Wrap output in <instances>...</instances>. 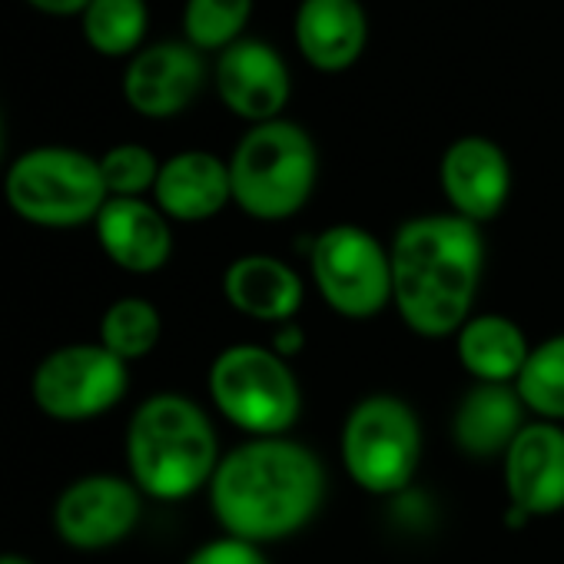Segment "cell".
<instances>
[{"instance_id":"1","label":"cell","mask_w":564,"mask_h":564,"mask_svg":"<svg viewBox=\"0 0 564 564\" xmlns=\"http://www.w3.org/2000/svg\"><path fill=\"white\" fill-rule=\"evenodd\" d=\"M206 495L223 534L265 547L300 534L319 514L326 468L290 435L246 438L219 458Z\"/></svg>"},{"instance_id":"2","label":"cell","mask_w":564,"mask_h":564,"mask_svg":"<svg viewBox=\"0 0 564 564\" xmlns=\"http://www.w3.org/2000/svg\"><path fill=\"white\" fill-rule=\"evenodd\" d=\"M392 306L422 339H455L475 316L485 272L481 226L455 213L405 219L392 242Z\"/></svg>"},{"instance_id":"3","label":"cell","mask_w":564,"mask_h":564,"mask_svg":"<svg viewBox=\"0 0 564 564\" xmlns=\"http://www.w3.org/2000/svg\"><path fill=\"white\" fill-rule=\"evenodd\" d=\"M127 475L153 501H183L209 488L223 458L213 419L183 392L143 399L123 438Z\"/></svg>"},{"instance_id":"4","label":"cell","mask_w":564,"mask_h":564,"mask_svg":"<svg viewBox=\"0 0 564 564\" xmlns=\"http://www.w3.org/2000/svg\"><path fill=\"white\" fill-rule=\"evenodd\" d=\"M232 206L256 223L293 219L316 193L319 150L296 120H269L249 127L229 153Z\"/></svg>"},{"instance_id":"5","label":"cell","mask_w":564,"mask_h":564,"mask_svg":"<svg viewBox=\"0 0 564 564\" xmlns=\"http://www.w3.org/2000/svg\"><path fill=\"white\" fill-rule=\"evenodd\" d=\"M206 392L216 412L246 438L290 435L303 415V389L290 359L259 343L226 346L209 366Z\"/></svg>"},{"instance_id":"6","label":"cell","mask_w":564,"mask_h":564,"mask_svg":"<svg viewBox=\"0 0 564 564\" xmlns=\"http://www.w3.org/2000/svg\"><path fill=\"white\" fill-rule=\"evenodd\" d=\"M11 213L41 229H77L100 216L110 199L100 160L77 147H31L4 173Z\"/></svg>"},{"instance_id":"7","label":"cell","mask_w":564,"mask_h":564,"mask_svg":"<svg viewBox=\"0 0 564 564\" xmlns=\"http://www.w3.org/2000/svg\"><path fill=\"white\" fill-rule=\"evenodd\" d=\"M339 458L356 488L389 498L409 488L422 465V422L402 395L359 399L339 432Z\"/></svg>"},{"instance_id":"8","label":"cell","mask_w":564,"mask_h":564,"mask_svg":"<svg viewBox=\"0 0 564 564\" xmlns=\"http://www.w3.org/2000/svg\"><path fill=\"white\" fill-rule=\"evenodd\" d=\"M310 275L323 303L343 319H372L392 306L389 246L362 226L323 229L310 246Z\"/></svg>"},{"instance_id":"9","label":"cell","mask_w":564,"mask_h":564,"mask_svg":"<svg viewBox=\"0 0 564 564\" xmlns=\"http://www.w3.org/2000/svg\"><path fill=\"white\" fill-rule=\"evenodd\" d=\"M127 362L100 343H70L47 352L31 376L34 405L54 422H90L123 402Z\"/></svg>"},{"instance_id":"10","label":"cell","mask_w":564,"mask_h":564,"mask_svg":"<svg viewBox=\"0 0 564 564\" xmlns=\"http://www.w3.org/2000/svg\"><path fill=\"white\" fill-rule=\"evenodd\" d=\"M143 491L130 475L94 471L70 481L54 505V531L67 547L104 551L127 541L143 518Z\"/></svg>"},{"instance_id":"11","label":"cell","mask_w":564,"mask_h":564,"mask_svg":"<svg viewBox=\"0 0 564 564\" xmlns=\"http://www.w3.org/2000/svg\"><path fill=\"white\" fill-rule=\"evenodd\" d=\"M213 80L223 107L249 127L279 120L293 97V74L286 57L259 37H242L216 54Z\"/></svg>"},{"instance_id":"12","label":"cell","mask_w":564,"mask_h":564,"mask_svg":"<svg viewBox=\"0 0 564 564\" xmlns=\"http://www.w3.org/2000/svg\"><path fill=\"white\" fill-rule=\"evenodd\" d=\"M206 87V61L186 41L147 44L123 70V100L147 120L180 117Z\"/></svg>"},{"instance_id":"13","label":"cell","mask_w":564,"mask_h":564,"mask_svg":"<svg viewBox=\"0 0 564 564\" xmlns=\"http://www.w3.org/2000/svg\"><path fill=\"white\" fill-rule=\"evenodd\" d=\"M438 186L448 203V213L485 226L508 206L511 160L491 137H458L445 147L438 160Z\"/></svg>"},{"instance_id":"14","label":"cell","mask_w":564,"mask_h":564,"mask_svg":"<svg viewBox=\"0 0 564 564\" xmlns=\"http://www.w3.org/2000/svg\"><path fill=\"white\" fill-rule=\"evenodd\" d=\"M508 505L534 518L564 511V425L528 422L501 455Z\"/></svg>"},{"instance_id":"15","label":"cell","mask_w":564,"mask_h":564,"mask_svg":"<svg viewBox=\"0 0 564 564\" xmlns=\"http://www.w3.org/2000/svg\"><path fill=\"white\" fill-rule=\"evenodd\" d=\"M94 229L104 256L130 275H153L173 256V223L153 199L110 196Z\"/></svg>"},{"instance_id":"16","label":"cell","mask_w":564,"mask_h":564,"mask_svg":"<svg viewBox=\"0 0 564 564\" xmlns=\"http://www.w3.org/2000/svg\"><path fill=\"white\" fill-rule=\"evenodd\" d=\"M223 296L239 316L275 329L300 316L306 303V282L286 259L246 252L226 265Z\"/></svg>"},{"instance_id":"17","label":"cell","mask_w":564,"mask_h":564,"mask_svg":"<svg viewBox=\"0 0 564 564\" xmlns=\"http://www.w3.org/2000/svg\"><path fill=\"white\" fill-rule=\"evenodd\" d=\"M303 61L319 74H346L369 44V18L359 0H303L293 18Z\"/></svg>"},{"instance_id":"18","label":"cell","mask_w":564,"mask_h":564,"mask_svg":"<svg viewBox=\"0 0 564 564\" xmlns=\"http://www.w3.org/2000/svg\"><path fill=\"white\" fill-rule=\"evenodd\" d=\"M153 203L170 223H206L232 203L229 163L209 150H180L163 160Z\"/></svg>"},{"instance_id":"19","label":"cell","mask_w":564,"mask_h":564,"mask_svg":"<svg viewBox=\"0 0 564 564\" xmlns=\"http://www.w3.org/2000/svg\"><path fill=\"white\" fill-rule=\"evenodd\" d=\"M528 425V409L514 386L475 382L452 415V442L468 458H501Z\"/></svg>"},{"instance_id":"20","label":"cell","mask_w":564,"mask_h":564,"mask_svg":"<svg viewBox=\"0 0 564 564\" xmlns=\"http://www.w3.org/2000/svg\"><path fill=\"white\" fill-rule=\"evenodd\" d=\"M455 356L475 382L514 386L531 356V343L511 316L475 313L455 333Z\"/></svg>"},{"instance_id":"21","label":"cell","mask_w":564,"mask_h":564,"mask_svg":"<svg viewBox=\"0 0 564 564\" xmlns=\"http://www.w3.org/2000/svg\"><path fill=\"white\" fill-rule=\"evenodd\" d=\"M84 41L100 57H133L147 47L150 4L147 0H90L80 14Z\"/></svg>"},{"instance_id":"22","label":"cell","mask_w":564,"mask_h":564,"mask_svg":"<svg viewBox=\"0 0 564 564\" xmlns=\"http://www.w3.org/2000/svg\"><path fill=\"white\" fill-rule=\"evenodd\" d=\"M518 399L538 422L564 425V333L531 346V356L514 382Z\"/></svg>"},{"instance_id":"23","label":"cell","mask_w":564,"mask_h":564,"mask_svg":"<svg viewBox=\"0 0 564 564\" xmlns=\"http://www.w3.org/2000/svg\"><path fill=\"white\" fill-rule=\"evenodd\" d=\"M163 336V316L150 300L123 296L107 306L100 319V346L110 349L127 366L137 359H147Z\"/></svg>"},{"instance_id":"24","label":"cell","mask_w":564,"mask_h":564,"mask_svg":"<svg viewBox=\"0 0 564 564\" xmlns=\"http://www.w3.org/2000/svg\"><path fill=\"white\" fill-rule=\"evenodd\" d=\"M256 0H186L183 41L199 54H223L246 37Z\"/></svg>"},{"instance_id":"25","label":"cell","mask_w":564,"mask_h":564,"mask_svg":"<svg viewBox=\"0 0 564 564\" xmlns=\"http://www.w3.org/2000/svg\"><path fill=\"white\" fill-rule=\"evenodd\" d=\"M97 160H100V173H104V183H107L110 196H123V199L153 196L163 160H156V153L150 147H143V143H117Z\"/></svg>"},{"instance_id":"26","label":"cell","mask_w":564,"mask_h":564,"mask_svg":"<svg viewBox=\"0 0 564 564\" xmlns=\"http://www.w3.org/2000/svg\"><path fill=\"white\" fill-rule=\"evenodd\" d=\"M183 564H269V557L259 544L223 534V538L199 544Z\"/></svg>"},{"instance_id":"27","label":"cell","mask_w":564,"mask_h":564,"mask_svg":"<svg viewBox=\"0 0 564 564\" xmlns=\"http://www.w3.org/2000/svg\"><path fill=\"white\" fill-rule=\"evenodd\" d=\"M303 346H306V333H303V326H300L296 319H293V323H282V326L272 329V349H275L282 359H290V356L303 352Z\"/></svg>"},{"instance_id":"28","label":"cell","mask_w":564,"mask_h":564,"mask_svg":"<svg viewBox=\"0 0 564 564\" xmlns=\"http://www.w3.org/2000/svg\"><path fill=\"white\" fill-rule=\"evenodd\" d=\"M24 4L47 18H80L90 0H24Z\"/></svg>"},{"instance_id":"29","label":"cell","mask_w":564,"mask_h":564,"mask_svg":"<svg viewBox=\"0 0 564 564\" xmlns=\"http://www.w3.org/2000/svg\"><path fill=\"white\" fill-rule=\"evenodd\" d=\"M0 564H37V561L28 554H18V551H0Z\"/></svg>"},{"instance_id":"30","label":"cell","mask_w":564,"mask_h":564,"mask_svg":"<svg viewBox=\"0 0 564 564\" xmlns=\"http://www.w3.org/2000/svg\"><path fill=\"white\" fill-rule=\"evenodd\" d=\"M8 153V123H4V110H0V163H4Z\"/></svg>"}]
</instances>
